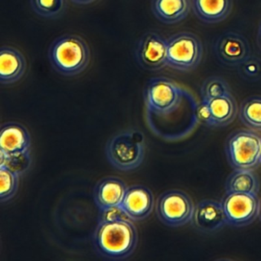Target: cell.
I'll return each instance as SVG.
<instances>
[{
  "label": "cell",
  "instance_id": "obj_1",
  "mask_svg": "<svg viewBox=\"0 0 261 261\" xmlns=\"http://www.w3.org/2000/svg\"><path fill=\"white\" fill-rule=\"evenodd\" d=\"M133 221L126 216L100 220L93 238L97 253L114 260L129 257L138 244V231Z\"/></svg>",
  "mask_w": 261,
  "mask_h": 261
},
{
  "label": "cell",
  "instance_id": "obj_2",
  "mask_svg": "<svg viewBox=\"0 0 261 261\" xmlns=\"http://www.w3.org/2000/svg\"><path fill=\"white\" fill-rule=\"evenodd\" d=\"M48 59L56 72L65 77H75L89 66L91 50L82 36L62 35L50 45Z\"/></svg>",
  "mask_w": 261,
  "mask_h": 261
},
{
  "label": "cell",
  "instance_id": "obj_3",
  "mask_svg": "<svg viewBox=\"0 0 261 261\" xmlns=\"http://www.w3.org/2000/svg\"><path fill=\"white\" fill-rule=\"evenodd\" d=\"M105 152L108 162L114 169L123 172H133L144 161V135L135 129L117 133L108 140Z\"/></svg>",
  "mask_w": 261,
  "mask_h": 261
},
{
  "label": "cell",
  "instance_id": "obj_4",
  "mask_svg": "<svg viewBox=\"0 0 261 261\" xmlns=\"http://www.w3.org/2000/svg\"><path fill=\"white\" fill-rule=\"evenodd\" d=\"M225 152L233 169H256L261 165V136L252 129H238L227 137Z\"/></svg>",
  "mask_w": 261,
  "mask_h": 261
},
{
  "label": "cell",
  "instance_id": "obj_5",
  "mask_svg": "<svg viewBox=\"0 0 261 261\" xmlns=\"http://www.w3.org/2000/svg\"><path fill=\"white\" fill-rule=\"evenodd\" d=\"M183 96L182 89L173 80L166 77H152L144 90L146 109L157 116L175 112L181 105Z\"/></svg>",
  "mask_w": 261,
  "mask_h": 261
},
{
  "label": "cell",
  "instance_id": "obj_6",
  "mask_svg": "<svg viewBox=\"0 0 261 261\" xmlns=\"http://www.w3.org/2000/svg\"><path fill=\"white\" fill-rule=\"evenodd\" d=\"M168 41L167 67L179 71L195 69L202 59L201 39L192 33L172 35Z\"/></svg>",
  "mask_w": 261,
  "mask_h": 261
},
{
  "label": "cell",
  "instance_id": "obj_7",
  "mask_svg": "<svg viewBox=\"0 0 261 261\" xmlns=\"http://www.w3.org/2000/svg\"><path fill=\"white\" fill-rule=\"evenodd\" d=\"M195 205L192 198L184 191L172 189L159 197L155 212L159 220L165 225L182 227L191 223Z\"/></svg>",
  "mask_w": 261,
  "mask_h": 261
},
{
  "label": "cell",
  "instance_id": "obj_8",
  "mask_svg": "<svg viewBox=\"0 0 261 261\" xmlns=\"http://www.w3.org/2000/svg\"><path fill=\"white\" fill-rule=\"evenodd\" d=\"M221 202L227 225L231 227H246L259 217L260 200L258 195L226 192Z\"/></svg>",
  "mask_w": 261,
  "mask_h": 261
},
{
  "label": "cell",
  "instance_id": "obj_9",
  "mask_svg": "<svg viewBox=\"0 0 261 261\" xmlns=\"http://www.w3.org/2000/svg\"><path fill=\"white\" fill-rule=\"evenodd\" d=\"M167 39L155 32L143 34L135 50L139 65L150 71H158L167 67Z\"/></svg>",
  "mask_w": 261,
  "mask_h": 261
},
{
  "label": "cell",
  "instance_id": "obj_10",
  "mask_svg": "<svg viewBox=\"0 0 261 261\" xmlns=\"http://www.w3.org/2000/svg\"><path fill=\"white\" fill-rule=\"evenodd\" d=\"M215 51L218 59L228 66H240L251 56L247 39L233 32L224 33L217 39Z\"/></svg>",
  "mask_w": 261,
  "mask_h": 261
},
{
  "label": "cell",
  "instance_id": "obj_11",
  "mask_svg": "<svg viewBox=\"0 0 261 261\" xmlns=\"http://www.w3.org/2000/svg\"><path fill=\"white\" fill-rule=\"evenodd\" d=\"M192 227L204 233H214L227 225L221 201L204 199L197 203L191 221Z\"/></svg>",
  "mask_w": 261,
  "mask_h": 261
},
{
  "label": "cell",
  "instance_id": "obj_12",
  "mask_svg": "<svg viewBox=\"0 0 261 261\" xmlns=\"http://www.w3.org/2000/svg\"><path fill=\"white\" fill-rule=\"evenodd\" d=\"M155 206L152 191L144 186L135 185L127 187L120 208L134 221H140L150 216Z\"/></svg>",
  "mask_w": 261,
  "mask_h": 261
},
{
  "label": "cell",
  "instance_id": "obj_13",
  "mask_svg": "<svg viewBox=\"0 0 261 261\" xmlns=\"http://www.w3.org/2000/svg\"><path fill=\"white\" fill-rule=\"evenodd\" d=\"M31 136L28 129L16 122L4 123L0 132V151L10 156L30 153Z\"/></svg>",
  "mask_w": 261,
  "mask_h": 261
},
{
  "label": "cell",
  "instance_id": "obj_14",
  "mask_svg": "<svg viewBox=\"0 0 261 261\" xmlns=\"http://www.w3.org/2000/svg\"><path fill=\"white\" fill-rule=\"evenodd\" d=\"M28 68L22 51L14 47L4 45L0 48V83L10 85L17 83L25 76Z\"/></svg>",
  "mask_w": 261,
  "mask_h": 261
},
{
  "label": "cell",
  "instance_id": "obj_15",
  "mask_svg": "<svg viewBox=\"0 0 261 261\" xmlns=\"http://www.w3.org/2000/svg\"><path fill=\"white\" fill-rule=\"evenodd\" d=\"M128 186L116 177L102 178L94 188V202L100 212L120 207Z\"/></svg>",
  "mask_w": 261,
  "mask_h": 261
},
{
  "label": "cell",
  "instance_id": "obj_16",
  "mask_svg": "<svg viewBox=\"0 0 261 261\" xmlns=\"http://www.w3.org/2000/svg\"><path fill=\"white\" fill-rule=\"evenodd\" d=\"M192 0H152L151 10L160 22L174 25L184 20L190 13Z\"/></svg>",
  "mask_w": 261,
  "mask_h": 261
},
{
  "label": "cell",
  "instance_id": "obj_17",
  "mask_svg": "<svg viewBox=\"0 0 261 261\" xmlns=\"http://www.w3.org/2000/svg\"><path fill=\"white\" fill-rule=\"evenodd\" d=\"M233 8V0H192V9L201 22L215 24L228 17Z\"/></svg>",
  "mask_w": 261,
  "mask_h": 261
},
{
  "label": "cell",
  "instance_id": "obj_18",
  "mask_svg": "<svg viewBox=\"0 0 261 261\" xmlns=\"http://www.w3.org/2000/svg\"><path fill=\"white\" fill-rule=\"evenodd\" d=\"M206 102L211 115L212 127H224L233 123L238 116L239 108L232 94H227Z\"/></svg>",
  "mask_w": 261,
  "mask_h": 261
},
{
  "label": "cell",
  "instance_id": "obj_19",
  "mask_svg": "<svg viewBox=\"0 0 261 261\" xmlns=\"http://www.w3.org/2000/svg\"><path fill=\"white\" fill-rule=\"evenodd\" d=\"M227 193H248L258 195L259 180L254 169H234L227 177L225 185Z\"/></svg>",
  "mask_w": 261,
  "mask_h": 261
},
{
  "label": "cell",
  "instance_id": "obj_20",
  "mask_svg": "<svg viewBox=\"0 0 261 261\" xmlns=\"http://www.w3.org/2000/svg\"><path fill=\"white\" fill-rule=\"evenodd\" d=\"M241 123L248 129L261 132V96H251L243 100L238 112Z\"/></svg>",
  "mask_w": 261,
  "mask_h": 261
},
{
  "label": "cell",
  "instance_id": "obj_21",
  "mask_svg": "<svg viewBox=\"0 0 261 261\" xmlns=\"http://www.w3.org/2000/svg\"><path fill=\"white\" fill-rule=\"evenodd\" d=\"M32 10L44 19L60 17L67 7V0H30Z\"/></svg>",
  "mask_w": 261,
  "mask_h": 261
},
{
  "label": "cell",
  "instance_id": "obj_22",
  "mask_svg": "<svg viewBox=\"0 0 261 261\" xmlns=\"http://www.w3.org/2000/svg\"><path fill=\"white\" fill-rule=\"evenodd\" d=\"M19 177L18 172L7 167H0V201L3 204L9 202L16 196Z\"/></svg>",
  "mask_w": 261,
  "mask_h": 261
},
{
  "label": "cell",
  "instance_id": "obj_23",
  "mask_svg": "<svg viewBox=\"0 0 261 261\" xmlns=\"http://www.w3.org/2000/svg\"><path fill=\"white\" fill-rule=\"evenodd\" d=\"M229 94L231 92L228 84L222 77L218 76L207 77L201 85V98L205 101Z\"/></svg>",
  "mask_w": 261,
  "mask_h": 261
},
{
  "label": "cell",
  "instance_id": "obj_24",
  "mask_svg": "<svg viewBox=\"0 0 261 261\" xmlns=\"http://www.w3.org/2000/svg\"><path fill=\"white\" fill-rule=\"evenodd\" d=\"M241 74L247 79H259L261 75V61L250 56L244 63L241 64Z\"/></svg>",
  "mask_w": 261,
  "mask_h": 261
},
{
  "label": "cell",
  "instance_id": "obj_25",
  "mask_svg": "<svg viewBox=\"0 0 261 261\" xmlns=\"http://www.w3.org/2000/svg\"><path fill=\"white\" fill-rule=\"evenodd\" d=\"M197 116H198L199 121L206 126L212 127V115H211L210 110L206 102L201 100L200 105L197 108Z\"/></svg>",
  "mask_w": 261,
  "mask_h": 261
},
{
  "label": "cell",
  "instance_id": "obj_26",
  "mask_svg": "<svg viewBox=\"0 0 261 261\" xmlns=\"http://www.w3.org/2000/svg\"><path fill=\"white\" fill-rule=\"evenodd\" d=\"M70 1L73 4H76V5L85 6L93 4L97 0H70Z\"/></svg>",
  "mask_w": 261,
  "mask_h": 261
},
{
  "label": "cell",
  "instance_id": "obj_27",
  "mask_svg": "<svg viewBox=\"0 0 261 261\" xmlns=\"http://www.w3.org/2000/svg\"><path fill=\"white\" fill-rule=\"evenodd\" d=\"M257 44H258V46H259V49H260V51H261V22H260V25H259V30H258Z\"/></svg>",
  "mask_w": 261,
  "mask_h": 261
},
{
  "label": "cell",
  "instance_id": "obj_28",
  "mask_svg": "<svg viewBox=\"0 0 261 261\" xmlns=\"http://www.w3.org/2000/svg\"><path fill=\"white\" fill-rule=\"evenodd\" d=\"M259 218L261 221V199L260 202H259Z\"/></svg>",
  "mask_w": 261,
  "mask_h": 261
}]
</instances>
